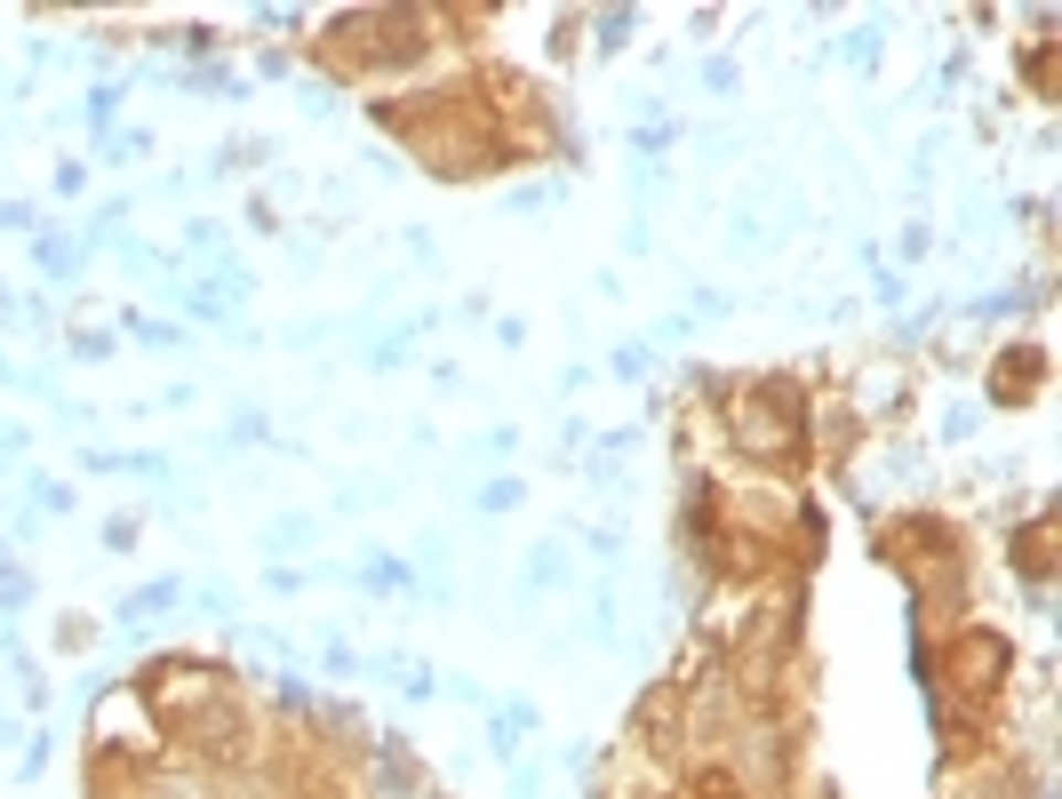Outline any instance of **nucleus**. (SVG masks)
Listing matches in <instances>:
<instances>
[{"mask_svg":"<svg viewBox=\"0 0 1062 799\" xmlns=\"http://www.w3.org/2000/svg\"><path fill=\"white\" fill-rule=\"evenodd\" d=\"M113 344H120V337H113V328H88V320L73 328V337H64V352H73V360H81V369H96V360H113Z\"/></svg>","mask_w":1062,"mask_h":799,"instance_id":"nucleus-8","label":"nucleus"},{"mask_svg":"<svg viewBox=\"0 0 1062 799\" xmlns=\"http://www.w3.org/2000/svg\"><path fill=\"white\" fill-rule=\"evenodd\" d=\"M145 152H152L145 128H113V137H105V169H128V160H145Z\"/></svg>","mask_w":1062,"mask_h":799,"instance_id":"nucleus-11","label":"nucleus"},{"mask_svg":"<svg viewBox=\"0 0 1062 799\" xmlns=\"http://www.w3.org/2000/svg\"><path fill=\"white\" fill-rule=\"evenodd\" d=\"M695 81H703V96H735V88H743V64H735V56H703Z\"/></svg>","mask_w":1062,"mask_h":799,"instance_id":"nucleus-10","label":"nucleus"},{"mask_svg":"<svg viewBox=\"0 0 1062 799\" xmlns=\"http://www.w3.org/2000/svg\"><path fill=\"white\" fill-rule=\"evenodd\" d=\"M496 344H503V352H520V344H528V320H511V312H503V320H496Z\"/></svg>","mask_w":1062,"mask_h":799,"instance_id":"nucleus-17","label":"nucleus"},{"mask_svg":"<svg viewBox=\"0 0 1062 799\" xmlns=\"http://www.w3.org/2000/svg\"><path fill=\"white\" fill-rule=\"evenodd\" d=\"M224 440L256 448V440H264V408H232V416H224Z\"/></svg>","mask_w":1062,"mask_h":799,"instance_id":"nucleus-13","label":"nucleus"},{"mask_svg":"<svg viewBox=\"0 0 1062 799\" xmlns=\"http://www.w3.org/2000/svg\"><path fill=\"white\" fill-rule=\"evenodd\" d=\"M471 504H479V512H520V504H528V480H520V472H496V480H479Z\"/></svg>","mask_w":1062,"mask_h":799,"instance_id":"nucleus-5","label":"nucleus"},{"mask_svg":"<svg viewBox=\"0 0 1062 799\" xmlns=\"http://www.w3.org/2000/svg\"><path fill=\"white\" fill-rule=\"evenodd\" d=\"M1022 88H1031V105H1054V96H1062V73H1054V41H1031V49H1022Z\"/></svg>","mask_w":1062,"mask_h":799,"instance_id":"nucleus-3","label":"nucleus"},{"mask_svg":"<svg viewBox=\"0 0 1062 799\" xmlns=\"http://www.w3.org/2000/svg\"><path fill=\"white\" fill-rule=\"evenodd\" d=\"M895 256H903V264H918V256H935V224H903V241H895Z\"/></svg>","mask_w":1062,"mask_h":799,"instance_id":"nucleus-14","label":"nucleus"},{"mask_svg":"<svg viewBox=\"0 0 1062 799\" xmlns=\"http://www.w3.org/2000/svg\"><path fill=\"white\" fill-rule=\"evenodd\" d=\"M1039 392H1047V352L1039 344H999V352H990L983 408H1031Z\"/></svg>","mask_w":1062,"mask_h":799,"instance_id":"nucleus-1","label":"nucleus"},{"mask_svg":"<svg viewBox=\"0 0 1062 799\" xmlns=\"http://www.w3.org/2000/svg\"><path fill=\"white\" fill-rule=\"evenodd\" d=\"M105 544H113V552L136 544V512H113V520H105Z\"/></svg>","mask_w":1062,"mask_h":799,"instance_id":"nucleus-16","label":"nucleus"},{"mask_svg":"<svg viewBox=\"0 0 1062 799\" xmlns=\"http://www.w3.org/2000/svg\"><path fill=\"white\" fill-rule=\"evenodd\" d=\"M879 41H886V24L847 32V41H839V64H847V73H879Z\"/></svg>","mask_w":1062,"mask_h":799,"instance_id":"nucleus-6","label":"nucleus"},{"mask_svg":"<svg viewBox=\"0 0 1062 799\" xmlns=\"http://www.w3.org/2000/svg\"><path fill=\"white\" fill-rule=\"evenodd\" d=\"M983 416H990V408H983V400H951V408H943V424H935V432H943V440H951V448H967V440H975V432H983Z\"/></svg>","mask_w":1062,"mask_h":799,"instance_id":"nucleus-7","label":"nucleus"},{"mask_svg":"<svg viewBox=\"0 0 1062 799\" xmlns=\"http://www.w3.org/2000/svg\"><path fill=\"white\" fill-rule=\"evenodd\" d=\"M584 32H592V56H624V41L639 32V9H607V17H584Z\"/></svg>","mask_w":1062,"mask_h":799,"instance_id":"nucleus-4","label":"nucleus"},{"mask_svg":"<svg viewBox=\"0 0 1062 799\" xmlns=\"http://www.w3.org/2000/svg\"><path fill=\"white\" fill-rule=\"evenodd\" d=\"M647 369H656V344H615V352H607V376H615V384H639Z\"/></svg>","mask_w":1062,"mask_h":799,"instance_id":"nucleus-9","label":"nucleus"},{"mask_svg":"<svg viewBox=\"0 0 1062 799\" xmlns=\"http://www.w3.org/2000/svg\"><path fill=\"white\" fill-rule=\"evenodd\" d=\"M528 584H567V544H535L528 552Z\"/></svg>","mask_w":1062,"mask_h":799,"instance_id":"nucleus-12","label":"nucleus"},{"mask_svg":"<svg viewBox=\"0 0 1062 799\" xmlns=\"http://www.w3.org/2000/svg\"><path fill=\"white\" fill-rule=\"evenodd\" d=\"M81 264H88L81 241H64V232H32V273H41V280H73Z\"/></svg>","mask_w":1062,"mask_h":799,"instance_id":"nucleus-2","label":"nucleus"},{"mask_svg":"<svg viewBox=\"0 0 1062 799\" xmlns=\"http://www.w3.org/2000/svg\"><path fill=\"white\" fill-rule=\"evenodd\" d=\"M88 192V169H81V160H64V169H56V200H81Z\"/></svg>","mask_w":1062,"mask_h":799,"instance_id":"nucleus-15","label":"nucleus"}]
</instances>
